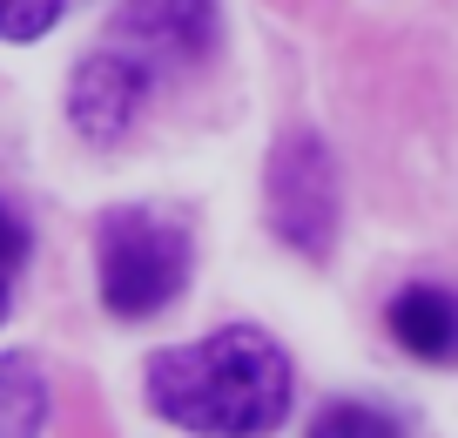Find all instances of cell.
Listing matches in <instances>:
<instances>
[{
	"instance_id": "obj_6",
	"label": "cell",
	"mask_w": 458,
	"mask_h": 438,
	"mask_svg": "<svg viewBox=\"0 0 458 438\" xmlns=\"http://www.w3.org/2000/svg\"><path fill=\"white\" fill-rule=\"evenodd\" d=\"M391 338L411 357H425V365H458V297L452 290H431V283L404 290L391 304Z\"/></svg>"
},
{
	"instance_id": "obj_7",
	"label": "cell",
	"mask_w": 458,
	"mask_h": 438,
	"mask_svg": "<svg viewBox=\"0 0 458 438\" xmlns=\"http://www.w3.org/2000/svg\"><path fill=\"white\" fill-rule=\"evenodd\" d=\"M47 425V378L34 357H0V438H41Z\"/></svg>"
},
{
	"instance_id": "obj_5",
	"label": "cell",
	"mask_w": 458,
	"mask_h": 438,
	"mask_svg": "<svg viewBox=\"0 0 458 438\" xmlns=\"http://www.w3.org/2000/svg\"><path fill=\"white\" fill-rule=\"evenodd\" d=\"M114 41L156 74L169 61H202L216 47V0H129L114 14Z\"/></svg>"
},
{
	"instance_id": "obj_8",
	"label": "cell",
	"mask_w": 458,
	"mask_h": 438,
	"mask_svg": "<svg viewBox=\"0 0 458 438\" xmlns=\"http://www.w3.org/2000/svg\"><path fill=\"white\" fill-rule=\"evenodd\" d=\"M310 438H398V425H391L385 411L358 405V398H344V405H324V411H317Z\"/></svg>"
},
{
	"instance_id": "obj_2",
	"label": "cell",
	"mask_w": 458,
	"mask_h": 438,
	"mask_svg": "<svg viewBox=\"0 0 458 438\" xmlns=\"http://www.w3.org/2000/svg\"><path fill=\"white\" fill-rule=\"evenodd\" d=\"M95 256H101V304L122 324L169 311L189 283V229L162 210H114L95 229Z\"/></svg>"
},
{
	"instance_id": "obj_4",
	"label": "cell",
	"mask_w": 458,
	"mask_h": 438,
	"mask_svg": "<svg viewBox=\"0 0 458 438\" xmlns=\"http://www.w3.org/2000/svg\"><path fill=\"white\" fill-rule=\"evenodd\" d=\"M148 88H156V68H148L142 55H129L122 41L95 47V55L74 68V82H68V115H74V128H81L88 142L108 149V142H122L135 128Z\"/></svg>"
},
{
	"instance_id": "obj_3",
	"label": "cell",
	"mask_w": 458,
	"mask_h": 438,
	"mask_svg": "<svg viewBox=\"0 0 458 438\" xmlns=\"http://www.w3.org/2000/svg\"><path fill=\"white\" fill-rule=\"evenodd\" d=\"M270 229L303 256L337 243V162L317 135H284L270 156Z\"/></svg>"
},
{
	"instance_id": "obj_9",
	"label": "cell",
	"mask_w": 458,
	"mask_h": 438,
	"mask_svg": "<svg viewBox=\"0 0 458 438\" xmlns=\"http://www.w3.org/2000/svg\"><path fill=\"white\" fill-rule=\"evenodd\" d=\"M74 7H81V0H0V41H41Z\"/></svg>"
},
{
	"instance_id": "obj_1",
	"label": "cell",
	"mask_w": 458,
	"mask_h": 438,
	"mask_svg": "<svg viewBox=\"0 0 458 438\" xmlns=\"http://www.w3.org/2000/svg\"><path fill=\"white\" fill-rule=\"evenodd\" d=\"M148 405L196 438H263L290 411V357L257 324L148 357Z\"/></svg>"
},
{
	"instance_id": "obj_10",
	"label": "cell",
	"mask_w": 458,
	"mask_h": 438,
	"mask_svg": "<svg viewBox=\"0 0 458 438\" xmlns=\"http://www.w3.org/2000/svg\"><path fill=\"white\" fill-rule=\"evenodd\" d=\"M21 263H28V223H21V216L0 202V317H7V304H14Z\"/></svg>"
}]
</instances>
